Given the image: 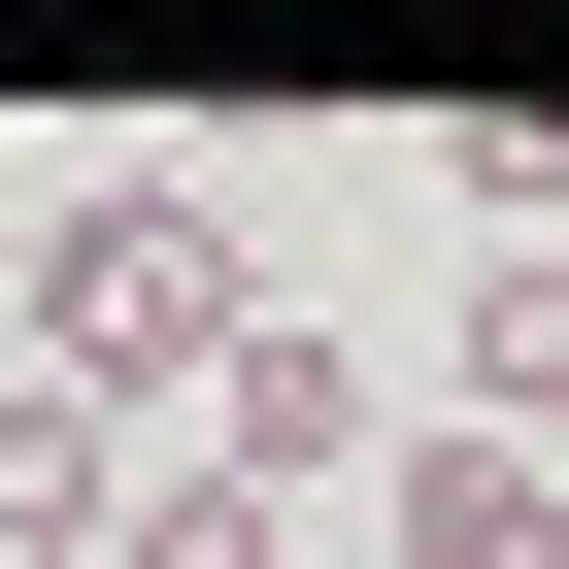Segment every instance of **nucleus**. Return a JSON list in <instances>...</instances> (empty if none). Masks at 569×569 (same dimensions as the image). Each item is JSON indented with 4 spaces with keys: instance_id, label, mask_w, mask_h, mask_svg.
Instances as JSON below:
<instances>
[{
    "instance_id": "obj_1",
    "label": "nucleus",
    "mask_w": 569,
    "mask_h": 569,
    "mask_svg": "<svg viewBox=\"0 0 569 569\" xmlns=\"http://www.w3.org/2000/svg\"><path fill=\"white\" fill-rule=\"evenodd\" d=\"M234 336H268V234H234V168H201V134H168V168H68V201H34V369H68L101 436H134V402H201Z\"/></svg>"
},
{
    "instance_id": "obj_2",
    "label": "nucleus",
    "mask_w": 569,
    "mask_h": 569,
    "mask_svg": "<svg viewBox=\"0 0 569 569\" xmlns=\"http://www.w3.org/2000/svg\"><path fill=\"white\" fill-rule=\"evenodd\" d=\"M201 469H234V502H302V536H336V502H369V469H402V402H369V369H336V336H302V302H268V336H234V369H201Z\"/></svg>"
},
{
    "instance_id": "obj_3",
    "label": "nucleus",
    "mask_w": 569,
    "mask_h": 569,
    "mask_svg": "<svg viewBox=\"0 0 569 569\" xmlns=\"http://www.w3.org/2000/svg\"><path fill=\"white\" fill-rule=\"evenodd\" d=\"M369 569H569V436H402L369 469Z\"/></svg>"
},
{
    "instance_id": "obj_4",
    "label": "nucleus",
    "mask_w": 569,
    "mask_h": 569,
    "mask_svg": "<svg viewBox=\"0 0 569 569\" xmlns=\"http://www.w3.org/2000/svg\"><path fill=\"white\" fill-rule=\"evenodd\" d=\"M436 436H569V268H469V369H436Z\"/></svg>"
},
{
    "instance_id": "obj_5",
    "label": "nucleus",
    "mask_w": 569,
    "mask_h": 569,
    "mask_svg": "<svg viewBox=\"0 0 569 569\" xmlns=\"http://www.w3.org/2000/svg\"><path fill=\"white\" fill-rule=\"evenodd\" d=\"M101 569H336V536H302V502H234V469H134V502H101Z\"/></svg>"
},
{
    "instance_id": "obj_6",
    "label": "nucleus",
    "mask_w": 569,
    "mask_h": 569,
    "mask_svg": "<svg viewBox=\"0 0 569 569\" xmlns=\"http://www.w3.org/2000/svg\"><path fill=\"white\" fill-rule=\"evenodd\" d=\"M436 201H469L502 268H569V134H536V101H469V134H436Z\"/></svg>"
}]
</instances>
